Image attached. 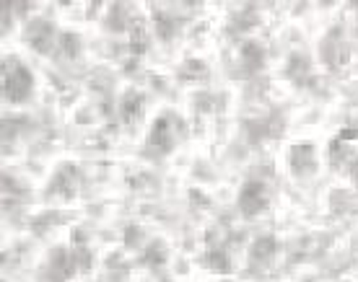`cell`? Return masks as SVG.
<instances>
[{
  "instance_id": "cell-1",
  "label": "cell",
  "mask_w": 358,
  "mask_h": 282,
  "mask_svg": "<svg viewBox=\"0 0 358 282\" xmlns=\"http://www.w3.org/2000/svg\"><path fill=\"white\" fill-rule=\"evenodd\" d=\"M29 89H31V78H29V73L24 68L18 70V75H13V73L6 75V94H8V98L21 101L29 94Z\"/></svg>"
}]
</instances>
